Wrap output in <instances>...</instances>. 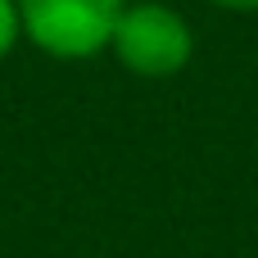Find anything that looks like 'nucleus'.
Returning <instances> with one entry per match:
<instances>
[{"label":"nucleus","instance_id":"nucleus-1","mask_svg":"<svg viewBox=\"0 0 258 258\" xmlns=\"http://www.w3.org/2000/svg\"><path fill=\"white\" fill-rule=\"evenodd\" d=\"M109 54L132 77L168 82V77L190 68V59H195V27L168 0H127L122 18L113 27Z\"/></svg>","mask_w":258,"mask_h":258},{"label":"nucleus","instance_id":"nucleus-4","mask_svg":"<svg viewBox=\"0 0 258 258\" xmlns=\"http://www.w3.org/2000/svg\"><path fill=\"white\" fill-rule=\"evenodd\" d=\"M213 9H227V14H258V0H209Z\"/></svg>","mask_w":258,"mask_h":258},{"label":"nucleus","instance_id":"nucleus-2","mask_svg":"<svg viewBox=\"0 0 258 258\" xmlns=\"http://www.w3.org/2000/svg\"><path fill=\"white\" fill-rule=\"evenodd\" d=\"M122 9L127 0H18L23 41L59 63L109 54Z\"/></svg>","mask_w":258,"mask_h":258},{"label":"nucleus","instance_id":"nucleus-3","mask_svg":"<svg viewBox=\"0 0 258 258\" xmlns=\"http://www.w3.org/2000/svg\"><path fill=\"white\" fill-rule=\"evenodd\" d=\"M23 45V14L18 0H0V59H9Z\"/></svg>","mask_w":258,"mask_h":258}]
</instances>
